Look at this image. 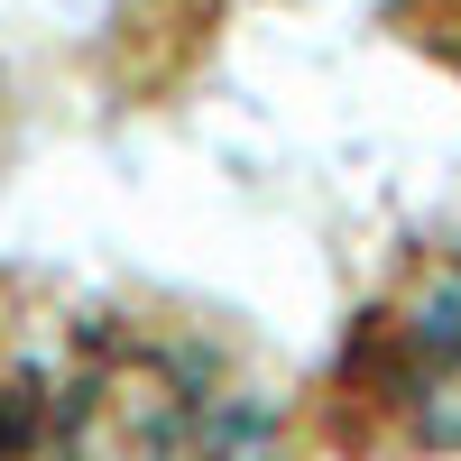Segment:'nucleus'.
Returning <instances> with one entry per match:
<instances>
[{
  "mask_svg": "<svg viewBox=\"0 0 461 461\" xmlns=\"http://www.w3.org/2000/svg\"><path fill=\"white\" fill-rule=\"evenodd\" d=\"M0 461H323L304 369L139 277L0 267Z\"/></svg>",
  "mask_w": 461,
  "mask_h": 461,
  "instance_id": "f257e3e1",
  "label": "nucleus"
},
{
  "mask_svg": "<svg viewBox=\"0 0 461 461\" xmlns=\"http://www.w3.org/2000/svg\"><path fill=\"white\" fill-rule=\"evenodd\" d=\"M304 434L323 461H461V212L369 267L304 369Z\"/></svg>",
  "mask_w": 461,
  "mask_h": 461,
  "instance_id": "f03ea898",
  "label": "nucleus"
},
{
  "mask_svg": "<svg viewBox=\"0 0 461 461\" xmlns=\"http://www.w3.org/2000/svg\"><path fill=\"white\" fill-rule=\"evenodd\" d=\"M378 28L406 56H425L443 84H461V0H378Z\"/></svg>",
  "mask_w": 461,
  "mask_h": 461,
  "instance_id": "7ed1b4c3",
  "label": "nucleus"
},
{
  "mask_svg": "<svg viewBox=\"0 0 461 461\" xmlns=\"http://www.w3.org/2000/svg\"><path fill=\"white\" fill-rule=\"evenodd\" d=\"M194 10H221V0H194Z\"/></svg>",
  "mask_w": 461,
  "mask_h": 461,
  "instance_id": "20e7f679",
  "label": "nucleus"
}]
</instances>
